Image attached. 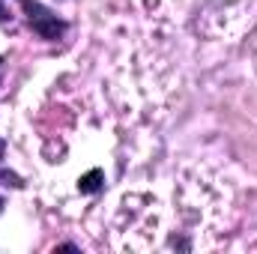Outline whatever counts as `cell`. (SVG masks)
Returning a JSON list of instances; mask_svg holds the SVG:
<instances>
[{
  "label": "cell",
  "mask_w": 257,
  "mask_h": 254,
  "mask_svg": "<svg viewBox=\"0 0 257 254\" xmlns=\"http://www.w3.org/2000/svg\"><path fill=\"white\" fill-rule=\"evenodd\" d=\"M102 189H105V171L93 168V171H87L84 177H78V191H81V194H99Z\"/></svg>",
  "instance_id": "cell-2"
},
{
  "label": "cell",
  "mask_w": 257,
  "mask_h": 254,
  "mask_svg": "<svg viewBox=\"0 0 257 254\" xmlns=\"http://www.w3.org/2000/svg\"><path fill=\"white\" fill-rule=\"evenodd\" d=\"M0 212H3V197H0Z\"/></svg>",
  "instance_id": "cell-6"
},
{
  "label": "cell",
  "mask_w": 257,
  "mask_h": 254,
  "mask_svg": "<svg viewBox=\"0 0 257 254\" xmlns=\"http://www.w3.org/2000/svg\"><path fill=\"white\" fill-rule=\"evenodd\" d=\"M54 251H78V245H72V242H63V245H57Z\"/></svg>",
  "instance_id": "cell-4"
},
{
  "label": "cell",
  "mask_w": 257,
  "mask_h": 254,
  "mask_svg": "<svg viewBox=\"0 0 257 254\" xmlns=\"http://www.w3.org/2000/svg\"><path fill=\"white\" fill-rule=\"evenodd\" d=\"M0 24H3V27H15V15L9 12V6H6L3 0H0Z\"/></svg>",
  "instance_id": "cell-3"
},
{
  "label": "cell",
  "mask_w": 257,
  "mask_h": 254,
  "mask_svg": "<svg viewBox=\"0 0 257 254\" xmlns=\"http://www.w3.org/2000/svg\"><path fill=\"white\" fill-rule=\"evenodd\" d=\"M18 6H21V12H24V18H27V27H30L39 39L57 42V39L66 36L69 24H66L54 9H48L45 3H39V0H18Z\"/></svg>",
  "instance_id": "cell-1"
},
{
  "label": "cell",
  "mask_w": 257,
  "mask_h": 254,
  "mask_svg": "<svg viewBox=\"0 0 257 254\" xmlns=\"http://www.w3.org/2000/svg\"><path fill=\"white\" fill-rule=\"evenodd\" d=\"M3 153H6V141L0 138V162H3Z\"/></svg>",
  "instance_id": "cell-5"
},
{
  "label": "cell",
  "mask_w": 257,
  "mask_h": 254,
  "mask_svg": "<svg viewBox=\"0 0 257 254\" xmlns=\"http://www.w3.org/2000/svg\"><path fill=\"white\" fill-rule=\"evenodd\" d=\"M3 63H6V57H0V66H3Z\"/></svg>",
  "instance_id": "cell-7"
}]
</instances>
